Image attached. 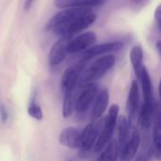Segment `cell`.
Masks as SVG:
<instances>
[{
    "label": "cell",
    "instance_id": "obj_1",
    "mask_svg": "<svg viewBox=\"0 0 161 161\" xmlns=\"http://www.w3.org/2000/svg\"><path fill=\"white\" fill-rule=\"evenodd\" d=\"M115 63V57L113 55H105L94 60L90 66L85 68L81 73L77 84L80 88H84L89 84L94 83L101 78Z\"/></svg>",
    "mask_w": 161,
    "mask_h": 161
},
{
    "label": "cell",
    "instance_id": "obj_2",
    "mask_svg": "<svg viewBox=\"0 0 161 161\" xmlns=\"http://www.w3.org/2000/svg\"><path fill=\"white\" fill-rule=\"evenodd\" d=\"M119 106L113 104L110 106L108 110V115L106 119L98 122L99 125V133L95 144L92 148V152L101 153L105 146L111 141L114 129L116 127L118 116H119Z\"/></svg>",
    "mask_w": 161,
    "mask_h": 161
},
{
    "label": "cell",
    "instance_id": "obj_3",
    "mask_svg": "<svg viewBox=\"0 0 161 161\" xmlns=\"http://www.w3.org/2000/svg\"><path fill=\"white\" fill-rule=\"evenodd\" d=\"M92 11V8H86V7L65 8L64 10L57 13L56 15L52 17V19L48 22L47 28L55 32L56 30L65 26L66 25H68L69 23L76 19L77 17L90 13Z\"/></svg>",
    "mask_w": 161,
    "mask_h": 161
},
{
    "label": "cell",
    "instance_id": "obj_4",
    "mask_svg": "<svg viewBox=\"0 0 161 161\" xmlns=\"http://www.w3.org/2000/svg\"><path fill=\"white\" fill-rule=\"evenodd\" d=\"M96 20V15L92 11L90 13L84 14L82 16L77 17L65 26L56 30L54 33L57 35L61 36H72L73 34H75L83 29L88 28L91 25H92Z\"/></svg>",
    "mask_w": 161,
    "mask_h": 161
},
{
    "label": "cell",
    "instance_id": "obj_5",
    "mask_svg": "<svg viewBox=\"0 0 161 161\" xmlns=\"http://www.w3.org/2000/svg\"><path fill=\"white\" fill-rule=\"evenodd\" d=\"M86 64L87 61L78 60L64 71L60 80V87L63 92H67L75 89V87L77 85V81L81 73L86 68Z\"/></svg>",
    "mask_w": 161,
    "mask_h": 161
},
{
    "label": "cell",
    "instance_id": "obj_6",
    "mask_svg": "<svg viewBox=\"0 0 161 161\" xmlns=\"http://www.w3.org/2000/svg\"><path fill=\"white\" fill-rule=\"evenodd\" d=\"M99 133V125L95 123H91L81 133V144H80V153L79 156L82 158H88L92 154V148L95 144Z\"/></svg>",
    "mask_w": 161,
    "mask_h": 161
},
{
    "label": "cell",
    "instance_id": "obj_7",
    "mask_svg": "<svg viewBox=\"0 0 161 161\" xmlns=\"http://www.w3.org/2000/svg\"><path fill=\"white\" fill-rule=\"evenodd\" d=\"M126 111L128 114V122L130 126H134L138 124V115L140 111V92L137 81L131 83L127 101H126Z\"/></svg>",
    "mask_w": 161,
    "mask_h": 161
},
{
    "label": "cell",
    "instance_id": "obj_8",
    "mask_svg": "<svg viewBox=\"0 0 161 161\" xmlns=\"http://www.w3.org/2000/svg\"><path fill=\"white\" fill-rule=\"evenodd\" d=\"M124 47V44L120 42H107L102 43L98 45H92V47L84 50L80 56L79 60L88 61L93 58L103 56V55H109V53L118 52Z\"/></svg>",
    "mask_w": 161,
    "mask_h": 161
},
{
    "label": "cell",
    "instance_id": "obj_9",
    "mask_svg": "<svg viewBox=\"0 0 161 161\" xmlns=\"http://www.w3.org/2000/svg\"><path fill=\"white\" fill-rule=\"evenodd\" d=\"M72 36H61L51 47L49 53V63L52 66L58 65L67 57L68 45Z\"/></svg>",
    "mask_w": 161,
    "mask_h": 161
},
{
    "label": "cell",
    "instance_id": "obj_10",
    "mask_svg": "<svg viewBox=\"0 0 161 161\" xmlns=\"http://www.w3.org/2000/svg\"><path fill=\"white\" fill-rule=\"evenodd\" d=\"M82 89V92L80 93V95L78 96L75 103V108L76 112L79 114L85 113L90 108L98 92V88L95 83L89 84Z\"/></svg>",
    "mask_w": 161,
    "mask_h": 161
},
{
    "label": "cell",
    "instance_id": "obj_11",
    "mask_svg": "<svg viewBox=\"0 0 161 161\" xmlns=\"http://www.w3.org/2000/svg\"><path fill=\"white\" fill-rule=\"evenodd\" d=\"M96 34L92 31H89L83 33L75 39H72L68 45V53L75 54L81 51H84L90 47H92L96 42Z\"/></svg>",
    "mask_w": 161,
    "mask_h": 161
},
{
    "label": "cell",
    "instance_id": "obj_12",
    "mask_svg": "<svg viewBox=\"0 0 161 161\" xmlns=\"http://www.w3.org/2000/svg\"><path fill=\"white\" fill-rule=\"evenodd\" d=\"M58 142L62 146L76 149L80 148L81 144V133L75 126H67L61 130Z\"/></svg>",
    "mask_w": 161,
    "mask_h": 161
},
{
    "label": "cell",
    "instance_id": "obj_13",
    "mask_svg": "<svg viewBox=\"0 0 161 161\" xmlns=\"http://www.w3.org/2000/svg\"><path fill=\"white\" fill-rule=\"evenodd\" d=\"M140 145H141V135L138 129L134 128L127 142L125 143V145L120 152L121 161L132 160L137 155Z\"/></svg>",
    "mask_w": 161,
    "mask_h": 161
},
{
    "label": "cell",
    "instance_id": "obj_14",
    "mask_svg": "<svg viewBox=\"0 0 161 161\" xmlns=\"http://www.w3.org/2000/svg\"><path fill=\"white\" fill-rule=\"evenodd\" d=\"M109 102V94L107 90H102L101 92H97L92 107L91 118L92 120L95 121L103 116L105 111L108 108Z\"/></svg>",
    "mask_w": 161,
    "mask_h": 161
},
{
    "label": "cell",
    "instance_id": "obj_15",
    "mask_svg": "<svg viewBox=\"0 0 161 161\" xmlns=\"http://www.w3.org/2000/svg\"><path fill=\"white\" fill-rule=\"evenodd\" d=\"M139 79L142 82V93H143V103L149 106L154 105V96H153V87H152V81L150 75L148 73V70L143 66L142 69L141 75Z\"/></svg>",
    "mask_w": 161,
    "mask_h": 161
},
{
    "label": "cell",
    "instance_id": "obj_16",
    "mask_svg": "<svg viewBox=\"0 0 161 161\" xmlns=\"http://www.w3.org/2000/svg\"><path fill=\"white\" fill-rule=\"evenodd\" d=\"M117 129H118V148H119V154L127 142L129 137H130V125L128 122L127 117L122 115L118 117L117 120Z\"/></svg>",
    "mask_w": 161,
    "mask_h": 161
},
{
    "label": "cell",
    "instance_id": "obj_17",
    "mask_svg": "<svg viewBox=\"0 0 161 161\" xmlns=\"http://www.w3.org/2000/svg\"><path fill=\"white\" fill-rule=\"evenodd\" d=\"M105 0H55L54 4L58 8H92L102 5Z\"/></svg>",
    "mask_w": 161,
    "mask_h": 161
},
{
    "label": "cell",
    "instance_id": "obj_18",
    "mask_svg": "<svg viewBox=\"0 0 161 161\" xmlns=\"http://www.w3.org/2000/svg\"><path fill=\"white\" fill-rule=\"evenodd\" d=\"M130 61L136 76L139 78L143 68V49L141 45L134 46L130 51Z\"/></svg>",
    "mask_w": 161,
    "mask_h": 161
},
{
    "label": "cell",
    "instance_id": "obj_19",
    "mask_svg": "<svg viewBox=\"0 0 161 161\" xmlns=\"http://www.w3.org/2000/svg\"><path fill=\"white\" fill-rule=\"evenodd\" d=\"M153 109H154V105L149 106L144 103L140 108L139 115H138V124H140L141 127L144 130H147L152 124Z\"/></svg>",
    "mask_w": 161,
    "mask_h": 161
},
{
    "label": "cell",
    "instance_id": "obj_20",
    "mask_svg": "<svg viewBox=\"0 0 161 161\" xmlns=\"http://www.w3.org/2000/svg\"><path fill=\"white\" fill-rule=\"evenodd\" d=\"M119 156V148L117 141L111 140L102 150L97 161H117Z\"/></svg>",
    "mask_w": 161,
    "mask_h": 161
},
{
    "label": "cell",
    "instance_id": "obj_21",
    "mask_svg": "<svg viewBox=\"0 0 161 161\" xmlns=\"http://www.w3.org/2000/svg\"><path fill=\"white\" fill-rule=\"evenodd\" d=\"M75 89L64 92L63 105H62V116L64 118H69L73 114V110L75 108Z\"/></svg>",
    "mask_w": 161,
    "mask_h": 161
},
{
    "label": "cell",
    "instance_id": "obj_22",
    "mask_svg": "<svg viewBox=\"0 0 161 161\" xmlns=\"http://www.w3.org/2000/svg\"><path fill=\"white\" fill-rule=\"evenodd\" d=\"M154 157V147L149 142H143L135 161H151Z\"/></svg>",
    "mask_w": 161,
    "mask_h": 161
},
{
    "label": "cell",
    "instance_id": "obj_23",
    "mask_svg": "<svg viewBox=\"0 0 161 161\" xmlns=\"http://www.w3.org/2000/svg\"><path fill=\"white\" fill-rule=\"evenodd\" d=\"M27 113L30 117H32L33 119L37 120V121H42L43 118V112L42 109L41 108V106L36 102V98L35 96L33 97L32 101L30 102L28 108H27Z\"/></svg>",
    "mask_w": 161,
    "mask_h": 161
},
{
    "label": "cell",
    "instance_id": "obj_24",
    "mask_svg": "<svg viewBox=\"0 0 161 161\" xmlns=\"http://www.w3.org/2000/svg\"><path fill=\"white\" fill-rule=\"evenodd\" d=\"M8 119V112L6 106L2 103L0 104V120L2 124H5Z\"/></svg>",
    "mask_w": 161,
    "mask_h": 161
},
{
    "label": "cell",
    "instance_id": "obj_25",
    "mask_svg": "<svg viewBox=\"0 0 161 161\" xmlns=\"http://www.w3.org/2000/svg\"><path fill=\"white\" fill-rule=\"evenodd\" d=\"M155 18L157 20V22L158 23V25L160 24V20H161V9H160V6H158L156 11H155Z\"/></svg>",
    "mask_w": 161,
    "mask_h": 161
},
{
    "label": "cell",
    "instance_id": "obj_26",
    "mask_svg": "<svg viewBox=\"0 0 161 161\" xmlns=\"http://www.w3.org/2000/svg\"><path fill=\"white\" fill-rule=\"evenodd\" d=\"M34 1H35V0H25V5H24V7H25V11H28V10L30 9V8H31V6L33 5Z\"/></svg>",
    "mask_w": 161,
    "mask_h": 161
},
{
    "label": "cell",
    "instance_id": "obj_27",
    "mask_svg": "<svg viewBox=\"0 0 161 161\" xmlns=\"http://www.w3.org/2000/svg\"><path fill=\"white\" fill-rule=\"evenodd\" d=\"M133 1H136V2H141L142 0H133Z\"/></svg>",
    "mask_w": 161,
    "mask_h": 161
}]
</instances>
